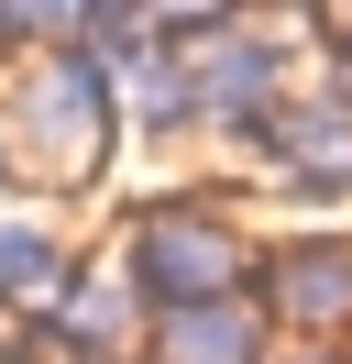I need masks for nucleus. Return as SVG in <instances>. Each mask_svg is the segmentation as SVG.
I'll return each mask as SVG.
<instances>
[{"instance_id":"3","label":"nucleus","mask_w":352,"mask_h":364,"mask_svg":"<svg viewBox=\"0 0 352 364\" xmlns=\"http://www.w3.org/2000/svg\"><path fill=\"white\" fill-rule=\"evenodd\" d=\"M264 298H275L297 331L352 320V243H286L275 265H264Z\"/></svg>"},{"instance_id":"1","label":"nucleus","mask_w":352,"mask_h":364,"mask_svg":"<svg viewBox=\"0 0 352 364\" xmlns=\"http://www.w3.org/2000/svg\"><path fill=\"white\" fill-rule=\"evenodd\" d=\"M231 287H242V243L220 221L165 210V221L143 232V298L154 309H198V298H231Z\"/></svg>"},{"instance_id":"4","label":"nucleus","mask_w":352,"mask_h":364,"mask_svg":"<svg viewBox=\"0 0 352 364\" xmlns=\"http://www.w3.org/2000/svg\"><path fill=\"white\" fill-rule=\"evenodd\" d=\"M66 287V254L44 243L33 221H0V309H33V298Z\"/></svg>"},{"instance_id":"5","label":"nucleus","mask_w":352,"mask_h":364,"mask_svg":"<svg viewBox=\"0 0 352 364\" xmlns=\"http://www.w3.org/2000/svg\"><path fill=\"white\" fill-rule=\"evenodd\" d=\"M275 364H330V353H275Z\"/></svg>"},{"instance_id":"2","label":"nucleus","mask_w":352,"mask_h":364,"mask_svg":"<svg viewBox=\"0 0 352 364\" xmlns=\"http://www.w3.org/2000/svg\"><path fill=\"white\" fill-rule=\"evenodd\" d=\"M154 364H275L264 353V309H242V298L154 309Z\"/></svg>"}]
</instances>
